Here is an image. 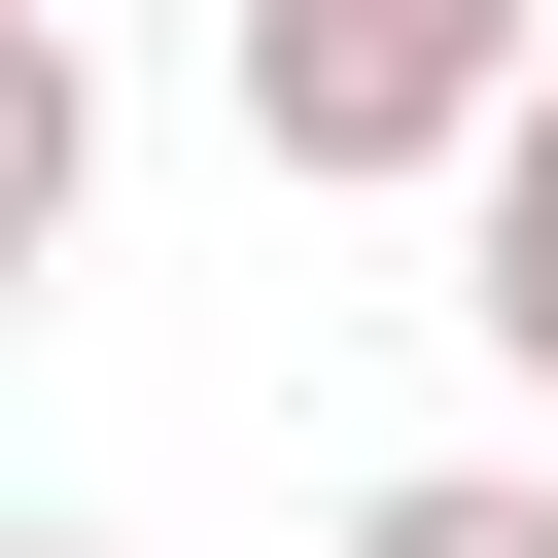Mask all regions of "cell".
<instances>
[{
    "instance_id": "3957f363",
    "label": "cell",
    "mask_w": 558,
    "mask_h": 558,
    "mask_svg": "<svg viewBox=\"0 0 558 558\" xmlns=\"http://www.w3.org/2000/svg\"><path fill=\"white\" fill-rule=\"evenodd\" d=\"M105 209V35H0V244Z\"/></svg>"
},
{
    "instance_id": "277c9868",
    "label": "cell",
    "mask_w": 558,
    "mask_h": 558,
    "mask_svg": "<svg viewBox=\"0 0 558 558\" xmlns=\"http://www.w3.org/2000/svg\"><path fill=\"white\" fill-rule=\"evenodd\" d=\"M349 558H558V453H418V488H349Z\"/></svg>"
},
{
    "instance_id": "5b68a950",
    "label": "cell",
    "mask_w": 558,
    "mask_h": 558,
    "mask_svg": "<svg viewBox=\"0 0 558 558\" xmlns=\"http://www.w3.org/2000/svg\"><path fill=\"white\" fill-rule=\"evenodd\" d=\"M0 558H105V523H0Z\"/></svg>"
},
{
    "instance_id": "8992f818",
    "label": "cell",
    "mask_w": 558,
    "mask_h": 558,
    "mask_svg": "<svg viewBox=\"0 0 558 558\" xmlns=\"http://www.w3.org/2000/svg\"><path fill=\"white\" fill-rule=\"evenodd\" d=\"M35 35H140V0H35Z\"/></svg>"
},
{
    "instance_id": "7a4b0ae2",
    "label": "cell",
    "mask_w": 558,
    "mask_h": 558,
    "mask_svg": "<svg viewBox=\"0 0 558 558\" xmlns=\"http://www.w3.org/2000/svg\"><path fill=\"white\" fill-rule=\"evenodd\" d=\"M453 314H488V384H523V418H558V105H523V140H488V209H453Z\"/></svg>"
},
{
    "instance_id": "6da1fadb",
    "label": "cell",
    "mask_w": 558,
    "mask_h": 558,
    "mask_svg": "<svg viewBox=\"0 0 558 558\" xmlns=\"http://www.w3.org/2000/svg\"><path fill=\"white\" fill-rule=\"evenodd\" d=\"M523 105H558V0H244V140H279L314 209H384V174L488 209Z\"/></svg>"
}]
</instances>
